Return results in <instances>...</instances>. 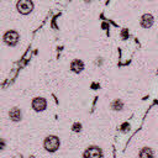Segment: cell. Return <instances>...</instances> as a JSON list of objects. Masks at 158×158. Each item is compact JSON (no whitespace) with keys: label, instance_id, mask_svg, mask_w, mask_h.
<instances>
[{"label":"cell","instance_id":"6da1fadb","mask_svg":"<svg viewBox=\"0 0 158 158\" xmlns=\"http://www.w3.org/2000/svg\"><path fill=\"white\" fill-rule=\"evenodd\" d=\"M59 138L54 135H51V136H47L44 139H43V148L47 151V152H56L58 148H59Z\"/></svg>","mask_w":158,"mask_h":158},{"label":"cell","instance_id":"7a4b0ae2","mask_svg":"<svg viewBox=\"0 0 158 158\" xmlns=\"http://www.w3.org/2000/svg\"><path fill=\"white\" fill-rule=\"evenodd\" d=\"M2 40H4V42H5L6 44H9V46H15V44H17V42H19V40H20V33H19L16 30H9V31H6V32L4 33Z\"/></svg>","mask_w":158,"mask_h":158},{"label":"cell","instance_id":"3957f363","mask_svg":"<svg viewBox=\"0 0 158 158\" xmlns=\"http://www.w3.org/2000/svg\"><path fill=\"white\" fill-rule=\"evenodd\" d=\"M102 157H104L102 151L98 146H91V147L86 148L83 154V158H102Z\"/></svg>","mask_w":158,"mask_h":158},{"label":"cell","instance_id":"277c9868","mask_svg":"<svg viewBox=\"0 0 158 158\" xmlns=\"http://www.w3.org/2000/svg\"><path fill=\"white\" fill-rule=\"evenodd\" d=\"M31 106H32V109L35 110V111H37V112H40V111H43V110H46L47 109V100L44 99V98H35L33 100H32V102H31Z\"/></svg>","mask_w":158,"mask_h":158},{"label":"cell","instance_id":"5b68a950","mask_svg":"<svg viewBox=\"0 0 158 158\" xmlns=\"http://www.w3.org/2000/svg\"><path fill=\"white\" fill-rule=\"evenodd\" d=\"M16 7H17V10H19L20 14L27 15V14H30V12L32 11V9H33V2H31V1H19V2L16 4Z\"/></svg>","mask_w":158,"mask_h":158},{"label":"cell","instance_id":"8992f818","mask_svg":"<svg viewBox=\"0 0 158 158\" xmlns=\"http://www.w3.org/2000/svg\"><path fill=\"white\" fill-rule=\"evenodd\" d=\"M154 23V17L151 15V14H143L141 17H139V25L142 28H151Z\"/></svg>","mask_w":158,"mask_h":158},{"label":"cell","instance_id":"52a82bcc","mask_svg":"<svg viewBox=\"0 0 158 158\" xmlns=\"http://www.w3.org/2000/svg\"><path fill=\"white\" fill-rule=\"evenodd\" d=\"M83 69H84V63H83V60H80V59H74V60H72L70 62V70L72 72H74V73H80V72H83Z\"/></svg>","mask_w":158,"mask_h":158},{"label":"cell","instance_id":"ba28073f","mask_svg":"<svg viewBox=\"0 0 158 158\" xmlns=\"http://www.w3.org/2000/svg\"><path fill=\"white\" fill-rule=\"evenodd\" d=\"M154 157H156V153L149 147H143L138 152V158H154Z\"/></svg>","mask_w":158,"mask_h":158},{"label":"cell","instance_id":"9c48e42d","mask_svg":"<svg viewBox=\"0 0 158 158\" xmlns=\"http://www.w3.org/2000/svg\"><path fill=\"white\" fill-rule=\"evenodd\" d=\"M110 107L114 111H122L125 109V102L122 99H114L110 104Z\"/></svg>","mask_w":158,"mask_h":158},{"label":"cell","instance_id":"30bf717a","mask_svg":"<svg viewBox=\"0 0 158 158\" xmlns=\"http://www.w3.org/2000/svg\"><path fill=\"white\" fill-rule=\"evenodd\" d=\"M9 116L14 122H19L22 118V112H21V110L19 107H12L10 110V112H9Z\"/></svg>","mask_w":158,"mask_h":158},{"label":"cell","instance_id":"8fae6325","mask_svg":"<svg viewBox=\"0 0 158 158\" xmlns=\"http://www.w3.org/2000/svg\"><path fill=\"white\" fill-rule=\"evenodd\" d=\"M5 146H6V142L2 138H0V151H2L5 148Z\"/></svg>","mask_w":158,"mask_h":158},{"label":"cell","instance_id":"7c38bea8","mask_svg":"<svg viewBox=\"0 0 158 158\" xmlns=\"http://www.w3.org/2000/svg\"><path fill=\"white\" fill-rule=\"evenodd\" d=\"M73 127H74V128H73L74 131H79V130H80V125H79V123H74Z\"/></svg>","mask_w":158,"mask_h":158}]
</instances>
